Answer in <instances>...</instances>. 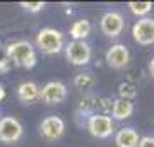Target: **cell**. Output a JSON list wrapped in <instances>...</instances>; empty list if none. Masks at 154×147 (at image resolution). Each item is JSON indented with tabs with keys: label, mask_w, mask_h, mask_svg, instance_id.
Listing matches in <instances>:
<instances>
[{
	"label": "cell",
	"mask_w": 154,
	"mask_h": 147,
	"mask_svg": "<svg viewBox=\"0 0 154 147\" xmlns=\"http://www.w3.org/2000/svg\"><path fill=\"white\" fill-rule=\"evenodd\" d=\"M105 60H106V65L110 67V69L120 70V69H125L128 65V62H130V51H128V48H127L125 44H122V43L111 44L105 55Z\"/></svg>",
	"instance_id": "cell-10"
},
{
	"label": "cell",
	"mask_w": 154,
	"mask_h": 147,
	"mask_svg": "<svg viewBox=\"0 0 154 147\" xmlns=\"http://www.w3.org/2000/svg\"><path fill=\"white\" fill-rule=\"evenodd\" d=\"M74 86H75V89H79L81 93L89 94L93 91V87L96 86V77H94V74L91 70L79 72V74H75V77H74Z\"/></svg>",
	"instance_id": "cell-15"
},
{
	"label": "cell",
	"mask_w": 154,
	"mask_h": 147,
	"mask_svg": "<svg viewBox=\"0 0 154 147\" xmlns=\"http://www.w3.org/2000/svg\"><path fill=\"white\" fill-rule=\"evenodd\" d=\"M134 41L140 46H151L154 44V19L151 17H142L139 19L132 27Z\"/></svg>",
	"instance_id": "cell-9"
},
{
	"label": "cell",
	"mask_w": 154,
	"mask_h": 147,
	"mask_svg": "<svg viewBox=\"0 0 154 147\" xmlns=\"http://www.w3.org/2000/svg\"><path fill=\"white\" fill-rule=\"evenodd\" d=\"M86 128L96 139H108L115 132V123L106 115H93L86 121Z\"/></svg>",
	"instance_id": "cell-5"
},
{
	"label": "cell",
	"mask_w": 154,
	"mask_h": 147,
	"mask_svg": "<svg viewBox=\"0 0 154 147\" xmlns=\"http://www.w3.org/2000/svg\"><path fill=\"white\" fill-rule=\"evenodd\" d=\"M11 70V62L7 60V58H2L0 60V75L2 74H5V72Z\"/></svg>",
	"instance_id": "cell-22"
},
{
	"label": "cell",
	"mask_w": 154,
	"mask_h": 147,
	"mask_svg": "<svg viewBox=\"0 0 154 147\" xmlns=\"http://www.w3.org/2000/svg\"><path fill=\"white\" fill-rule=\"evenodd\" d=\"M99 27H101V33L108 36V38H118L123 29H125V17L122 16L120 12L116 11H110L103 14L101 21H99Z\"/></svg>",
	"instance_id": "cell-7"
},
{
	"label": "cell",
	"mask_w": 154,
	"mask_h": 147,
	"mask_svg": "<svg viewBox=\"0 0 154 147\" xmlns=\"http://www.w3.org/2000/svg\"><path fill=\"white\" fill-rule=\"evenodd\" d=\"M69 33L74 41H86V38L91 34V22L88 19H79L70 26Z\"/></svg>",
	"instance_id": "cell-16"
},
{
	"label": "cell",
	"mask_w": 154,
	"mask_h": 147,
	"mask_svg": "<svg viewBox=\"0 0 154 147\" xmlns=\"http://www.w3.org/2000/svg\"><path fill=\"white\" fill-rule=\"evenodd\" d=\"M137 147H154V135H146L139 139Z\"/></svg>",
	"instance_id": "cell-21"
},
{
	"label": "cell",
	"mask_w": 154,
	"mask_h": 147,
	"mask_svg": "<svg viewBox=\"0 0 154 147\" xmlns=\"http://www.w3.org/2000/svg\"><path fill=\"white\" fill-rule=\"evenodd\" d=\"M63 50H65L67 60L75 67L88 65L93 58V50H91L88 41H74L72 39L70 43H67L63 46Z\"/></svg>",
	"instance_id": "cell-3"
},
{
	"label": "cell",
	"mask_w": 154,
	"mask_h": 147,
	"mask_svg": "<svg viewBox=\"0 0 154 147\" xmlns=\"http://www.w3.org/2000/svg\"><path fill=\"white\" fill-rule=\"evenodd\" d=\"M111 104H113V99L106 98V96H98V113L96 115H110L111 111Z\"/></svg>",
	"instance_id": "cell-19"
},
{
	"label": "cell",
	"mask_w": 154,
	"mask_h": 147,
	"mask_svg": "<svg viewBox=\"0 0 154 147\" xmlns=\"http://www.w3.org/2000/svg\"><path fill=\"white\" fill-rule=\"evenodd\" d=\"M5 55H7V60L9 62H12L16 67L26 69V70L34 69L36 62H38L34 46L28 39H19V41L11 43L5 48Z\"/></svg>",
	"instance_id": "cell-1"
},
{
	"label": "cell",
	"mask_w": 154,
	"mask_h": 147,
	"mask_svg": "<svg viewBox=\"0 0 154 147\" xmlns=\"http://www.w3.org/2000/svg\"><path fill=\"white\" fill-rule=\"evenodd\" d=\"M4 98H5V87L0 84V101H2Z\"/></svg>",
	"instance_id": "cell-24"
},
{
	"label": "cell",
	"mask_w": 154,
	"mask_h": 147,
	"mask_svg": "<svg viewBox=\"0 0 154 147\" xmlns=\"http://www.w3.org/2000/svg\"><path fill=\"white\" fill-rule=\"evenodd\" d=\"M137 96V87L134 82H122L120 86H118V98L120 99H125V101H132L135 99Z\"/></svg>",
	"instance_id": "cell-18"
},
{
	"label": "cell",
	"mask_w": 154,
	"mask_h": 147,
	"mask_svg": "<svg viewBox=\"0 0 154 147\" xmlns=\"http://www.w3.org/2000/svg\"><path fill=\"white\" fill-rule=\"evenodd\" d=\"M19 5L24 11L31 12V14H36V12H41L45 9V2H21Z\"/></svg>",
	"instance_id": "cell-20"
},
{
	"label": "cell",
	"mask_w": 154,
	"mask_h": 147,
	"mask_svg": "<svg viewBox=\"0 0 154 147\" xmlns=\"http://www.w3.org/2000/svg\"><path fill=\"white\" fill-rule=\"evenodd\" d=\"M36 46L45 55H57L63 50V34L55 27H43L36 34Z\"/></svg>",
	"instance_id": "cell-2"
},
{
	"label": "cell",
	"mask_w": 154,
	"mask_h": 147,
	"mask_svg": "<svg viewBox=\"0 0 154 147\" xmlns=\"http://www.w3.org/2000/svg\"><path fill=\"white\" fill-rule=\"evenodd\" d=\"M63 133H65V121L57 115H50V116L43 118V121L39 123V135L43 137L45 140L55 142Z\"/></svg>",
	"instance_id": "cell-8"
},
{
	"label": "cell",
	"mask_w": 154,
	"mask_h": 147,
	"mask_svg": "<svg viewBox=\"0 0 154 147\" xmlns=\"http://www.w3.org/2000/svg\"><path fill=\"white\" fill-rule=\"evenodd\" d=\"M139 139L140 137H139L137 130L132 127H127V128H122V130L116 132L115 144L116 147H137Z\"/></svg>",
	"instance_id": "cell-14"
},
{
	"label": "cell",
	"mask_w": 154,
	"mask_h": 147,
	"mask_svg": "<svg viewBox=\"0 0 154 147\" xmlns=\"http://www.w3.org/2000/svg\"><path fill=\"white\" fill-rule=\"evenodd\" d=\"M98 113V96H94L93 93L84 94L82 99L79 101V108L75 111V121L79 118H84V121H88L89 116Z\"/></svg>",
	"instance_id": "cell-11"
},
{
	"label": "cell",
	"mask_w": 154,
	"mask_h": 147,
	"mask_svg": "<svg viewBox=\"0 0 154 147\" xmlns=\"http://www.w3.org/2000/svg\"><path fill=\"white\" fill-rule=\"evenodd\" d=\"M17 98L22 104H31L36 99H39V87L31 81H26L19 84L17 87Z\"/></svg>",
	"instance_id": "cell-13"
},
{
	"label": "cell",
	"mask_w": 154,
	"mask_h": 147,
	"mask_svg": "<svg viewBox=\"0 0 154 147\" xmlns=\"http://www.w3.org/2000/svg\"><path fill=\"white\" fill-rule=\"evenodd\" d=\"M127 7H128V11L132 12L134 16L144 17L152 11V2H128Z\"/></svg>",
	"instance_id": "cell-17"
},
{
	"label": "cell",
	"mask_w": 154,
	"mask_h": 147,
	"mask_svg": "<svg viewBox=\"0 0 154 147\" xmlns=\"http://www.w3.org/2000/svg\"><path fill=\"white\" fill-rule=\"evenodd\" d=\"M67 86L60 81H50L39 89V101L46 106H57L67 99Z\"/></svg>",
	"instance_id": "cell-4"
},
{
	"label": "cell",
	"mask_w": 154,
	"mask_h": 147,
	"mask_svg": "<svg viewBox=\"0 0 154 147\" xmlns=\"http://www.w3.org/2000/svg\"><path fill=\"white\" fill-rule=\"evenodd\" d=\"M110 118L116 121H123L128 120L134 115V103L132 101H125V99L116 98L113 99V104H111V111H110Z\"/></svg>",
	"instance_id": "cell-12"
},
{
	"label": "cell",
	"mask_w": 154,
	"mask_h": 147,
	"mask_svg": "<svg viewBox=\"0 0 154 147\" xmlns=\"http://www.w3.org/2000/svg\"><path fill=\"white\" fill-rule=\"evenodd\" d=\"M24 133V127L14 116H2L0 118V142L2 144H16L21 140Z\"/></svg>",
	"instance_id": "cell-6"
},
{
	"label": "cell",
	"mask_w": 154,
	"mask_h": 147,
	"mask_svg": "<svg viewBox=\"0 0 154 147\" xmlns=\"http://www.w3.org/2000/svg\"><path fill=\"white\" fill-rule=\"evenodd\" d=\"M147 70H149V75L154 79V58H151V62H149V65H147Z\"/></svg>",
	"instance_id": "cell-23"
}]
</instances>
